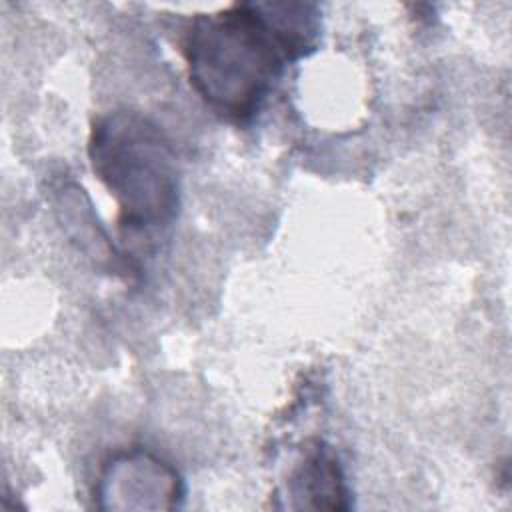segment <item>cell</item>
Instances as JSON below:
<instances>
[{"instance_id":"obj_1","label":"cell","mask_w":512,"mask_h":512,"mask_svg":"<svg viewBox=\"0 0 512 512\" xmlns=\"http://www.w3.org/2000/svg\"><path fill=\"white\" fill-rule=\"evenodd\" d=\"M320 36V12L304 2H236L196 14L184 34L188 78L218 114L250 120L288 62L308 56Z\"/></svg>"},{"instance_id":"obj_2","label":"cell","mask_w":512,"mask_h":512,"mask_svg":"<svg viewBox=\"0 0 512 512\" xmlns=\"http://www.w3.org/2000/svg\"><path fill=\"white\" fill-rule=\"evenodd\" d=\"M94 174L118 204L122 232L166 228L180 206V170L164 130L134 110L98 118L88 140Z\"/></svg>"},{"instance_id":"obj_3","label":"cell","mask_w":512,"mask_h":512,"mask_svg":"<svg viewBox=\"0 0 512 512\" xmlns=\"http://www.w3.org/2000/svg\"><path fill=\"white\" fill-rule=\"evenodd\" d=\"M96 496L100 508L172 510L184 498V482L176 468L156 454L130 450L106 464Z\"/></svg>"},{"instance_id":"obj_4","label":"cell","mask_w":512,"mask_h":512,"mask_svg":"<svg viewBox=\"0 0 512 512\" xmlns=\"http://www.w3.org/2000/svg\"><path fill=\"white\" fill-rule=\"evenodd\" d=\"M290 508L348 510L350 490L338 456L324 442H314L302 462L292 470L286 486Z\"/></svg>"}]
</instances>
